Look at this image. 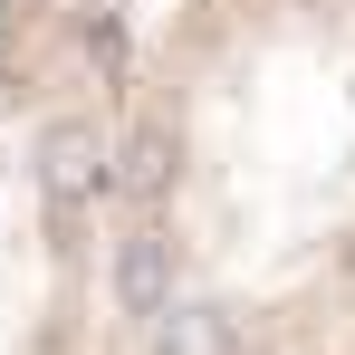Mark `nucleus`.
Instances as JSON below:
<instances>
[{"instance_id":"nucleus-1","label":"nucleus","mask_w":355,"mask_h":355,"mask_svg":"<svg viewBox=\"0 0 355 355\" xmlns=\"http://www.w3.org/2000/svg\"><path fill=\"white\" fill-rule=\"evenodd\" d=\"M116 269V106L77 0H0V355H87Z\"/></svg>"}]
</instances>
